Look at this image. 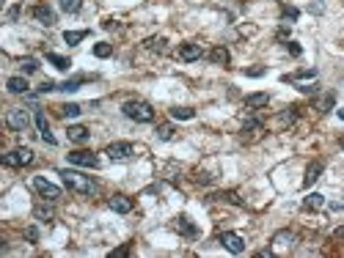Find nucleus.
Segmentation results:
<instances>
[{"instance_id":"obj_3","label":"nucleus","mask_w":344,"mask_h":258,"mask_svg":"<svg viewBox=\"0 0 344 258\" xmlns=\"http://www.w3.org/2000/svg\"><path fill=\"white\" fill-rule=\"evenodd\" d=\"M33 162V151L30 148H14V151L3 154V165L6 168H25Z\"/></svg>"},{"instance_id":"obj_42","label":"nucleus","mask_w":344,"mask_h":258,"mask_svg":"<svg viewBox=\"0 0 344 258\" xmlns=\"http://www.w3.org/2000/svg\"><path fill=\"white\" fill-rule=\"evenodd\" d=\"M245 74H248V77H261V74H264V69H245Z\"/></svg>"},{"instance_id":"obj_13","label":"nucleus","mask_w":344,"mask_h":258,"mask_svg":"<svg viewBox=\"0 0 344 258\" xmlns=\"http://www.w3.org/2000/svg\"><path fill=\"white\" fill-rule=\"evenodd\" d=\"M322 168H325V165L320 162V159H317V162H311L309 168H306V176H303V187L309 190L311 184L317 182V179H320V173H322Z\"/></svg>"},{"instance_id":"obj_43","label":"nucleus","mask_w":344,"mask_h":258,"mask_svg":"<svg viewBox=\"0 0 344 258\" xmlns=\"http://www.w3.org/2000/svg\"><path fill=\"white\" fill-rule=\"evenodd\" d=\"M19 17V6H14L11 11H8V19H17Z\"/></svg>"},{"instance_id":"obj_33","label":"nucleus","mask_w":344,"mask_h":258,"mask_svg":"<svg viewBox=\"0 0 344 258\" xmlns=\"http://www.w3.org/2000/svg\"><path fill=\"white\" fill-rule=\"evenodd\" d=\"M218 198L229 200V203H234V206H243V198H237V193H220Z\"/></svg>"},{"instance_id":"obj_41","label":"nucleus","mask_w":344,"mask_h":258,"mask_svg":"<svg viewBox=\"0 0 344 258\" xmlns=\"http://www.w3.org/2000/svg\"><path fill=\"white\" fill-rule=\"evenodd\" d=\"M259 127H261V124L256 121V118H251V121H245V127H243V129L248 132V129H259Z\"/></svg>"},{"instance_id":"obj_11","label":"nucleus","mask_w":344,"mask_h":258,"mask_svg":"<svg viewBox=\"0 0 344 258\" xmlns=\"http://www.w3.org/2000/svg\"><path fill=\"white\" fill-rule=\"evenodd\" d=\"M204 55V50H201V44H193V41H187V44H182V47H179V58L182 61H198Z\"/></svg>"},{"instance_id":"obj_5","label":"nucleus","mask_w":344,"mask_h":258,"mask_svg":"<svg viewBox=\"0 0 344 258\" xmlns=\"http://www.w3.org/2000/svg\"><path fill=\"white\" fill-rule=\"evenodd\" d=\"M33 187H36V193L42 195V198H47V200H58L61 198V187H55V184L47 182L44 176H33Z\"/></svg>"},{"instance_id":"obj_26","label":"nucleus","mask_w":344,"mask_h":258,"mask_svg":"<svg viewBox=\"0 0 344 258\" xmlns=\"http://www.w3.org/2000/svg\"><path fill=\"white\" fill-rule=\"evenodd\" d=\"M33 214H36V220H44V223H50V220L55 217L50 206H36V209H33Z\"/></svg>"},{"instance_id":"obj_15","label":"nucleus","mask_w":344,"mask_h":258,"mask_svg":"<svg viewBox=\"0 0 344 258\" xmlns=\"http://www.w3.org/2000/svg\"><path fill=\"white\" fill-rule=\"evenodd\" d=\"M33 19L36 22H42V25H53L55 22V14L50 6H36L33 8Z\"/></svg>"},{"instance_id":"obj_10","label":"nucleus","mask_w":344,"mask_h":258,"mask_svg":"<svg viewBox=\"0 0 344 258\" xmlns=\"http://www.w3.org/2000/svg\"><path fill=\"white\" fill-rule=\"evenodd\" d=\"M292 245H295V236H292V231H278L270 250H273V253H286V250H292Z\"/></svg>"},{"instance_id":"obj_27","label":"nucleus","mask_w":344,"mask_h":258,"mask_svg":"<svg viewBox=\"0 0 344 258\" xmlns=\"http://www.w3.org/2000/svg\"><path fill=\"white\" fill-rule=\"evenodd\" d=\"M110 53H113V47L107 44V41H99V44L94 47V55H96V58H110Z\"/></svg>"},{"instance_id":"obj_32","label":"nucleus","mask_w":344,"mask_h":258,"mask_svg":"<svg viewBox=\"0 0 344 258\" xmlns=\"http://www.w3.org/2000/svg\"><path fill=\"white\" fill-rule=\"evenodd\" d=\"M309 77H317V69H303V71H297V74H292L289 80H309Z\"/></svg>"},{"instance_id":"obj_29","label":"nucleus","mask_w":344,"mask_h":258,"mask_svg":"<svg viewBox=\"0 0 344 258\" xmlns=\"http://www.w3.org/2000/svg\"><path fill=\"white\" fill-rule=\"evenodd\" d=\"M157 135H160V140H173V135H176V129H173L171 124H163V127L157 129Z\"/></svg>"},{"instance_id":"obj_14","label":"nucleus","mask_w":344,"mask_h":258,"mask_svg":"<svg viewBox=\"0 0 344 258\" xmlns=\"http://www.w3.org/2000/svg\"><path fill=\"white\" fill-rule=\"evenodd\" d=\"M88 135H91V132L86 127H80V124H75V127L66 129V137H69L72 143H86V140H88Z\"/></svg>"},{"instance_id":"obj_17","label":"nucleus","mask_w":344,"mask_h":258,"mask_svg":"<svg viewBox=\"0 0 344 258\" xmlns=\"http://www.w3.org/2000/svg\"><path fill=\"white\" fill-rule=\"evenodd\" d=\"M209 61L218 64V66H226L229 61H232V55H229V50H226V47H215L212 53H209Z\"/></svg>"},{"instance_id":"obj_21","label":"nucleus","mask_w":344,"mask_h":258,"mask_svg":"<svg viewBox=\"0 0 344 258\" xmlns=\"http://www.w3.org/2000/svg\"><path fill=\"white\" fill-rule=\"evenodd\" d=\"M47 61L55 66V69H61V71H66V69L72 66L69 58H64V55H55V53H47Z\"/></svg>"},{"instance_id":"obj_37","label":"nucleus","mask_w":344,"mask_h":258,"mask_svg":"<svg viewBox=\"0 0 344 258\" xmlns=\"http://www.w3.org/2000/svg\"><path fill=\"white\" fill-rule=\"evenodd\" d=\"M130 253V245H121V247H116V250L110 253V258H121V256H127Z\"/></svg>"},{"instance_id":"obj_12","label":"nucleus","mask_w":344,"mask_h":258,"mask_svg":"<svg viewBox=\"0 0 344 258\" xmlns=\"http://www.w3.org/2000/svg\"><path fill=\"white\" fill-rule=\"evenodd\" d=\"M107 206H110L113 211H119V214H127V211H132V198H127V195H113V198L107 200Z\"/></svg>"},{"instance_id":"obj_8","label":"nucleus","mask_w":344,"mask_h":258,"mask_svg":"<svg viewBox=\"0 0 344 258\" xmlns=\"http://www.w3.org/2000/svg\"><path fill=\"white\" fill-rule=\"evenodd\" d=\"M105 154L113 159V162H121V159H130V157H132V143H124V140H119V143H110Z\"/></svg>"},{"instance_id":"obj_39","label":"nucleus","mask_w":344,"mask_h":258,"mask_svg":"<svg viewBox=\"0 0 344 258\" xmlns=\"http://www.w3.org/2000/svg\"><path fill=\"white\" fill-rule=\"evenodd\" d=\"M286 50H289L292 55H300L303 50H300V44H297V41H286Z\"/></svg>"},{"instance_id":"obj_35","label":"nucleus","mask_w":344,"mask_h":258,"mask_svg":"<svg viewBox=\"0 0 344 258\" xmlns=\"http://www.w3.org/2000/svg\"><path fill=\"white\" fill-rule=\"evenodd\" d=\"M146 44H149V50H160V53L166 50V39H149Z\"/></svg>"},{"instance_id":"obj_16","label":"nucleus","mask_w":344,"mask_h":258,"mask_svg":"<svg viewBox=\"0 0 344 258\" xmlns=\"http://www.w3.org/2000/svg\"><path fill=\"white\" fill-rule=\"evenodd\" d=\"M176 228L182 231V234L187 236V239H196V236H198V228H196L193 223H190V217H179V220H176Z\"/></svg>"},{"instance_id":"obj_38","label":"nucleus","mask_w":344,"mask_h":258,"mask_svg":"<svg viewBox=\"0 0 344 258\" xmlns=\"http://www.w3.org/2000/svg\"><path fill=\"white\" fill-rule=\"evenodd\" d=\"M39 91H42V94H50V91H55V82L53 80H44L42 85H39Z\"/></svg>"},{"instance_id":"obj_40","label":"nucleus","mask_w":344,"mask_h":258,"mask_svg":"<svg viewBox=\"0 0 344 258\" xmlns=\"http://www.w3.org/2000/svg\"><path fill=\"white\" fill-rule=\"evenodd\" d=\"M333 99H336V96H333V94H328L325 99H322V110H331V107H333Z\"/></svg>"},{"instance_id":"obj_7","label":"nucleus","mask_w":344,"mask_h":258,"mask_svg":"<svg viewBox=\"0 0 344 258\" xmlns=\"http://www.w3.org/2000/svg\"><path fill=\"white\" fill-rule=\"evenodd\" d=\"M66 159L72 165H80V168H99V157L94 151H72L66 154Z\"/></svg>"},{"instance_id":"obj_6","label":"nucleus","mask_w":344,"mask_h":258,"mask_svg":"<svg viewBox=\"0 0 344 258\" xmlns=\"http://www.w3.org/2000/svg\"><path fill=\"white\" fill-rule=\"evenodd\" d=\"M218 242L226 247L229 253H234V256H240V253H245V242L240 234H232V231H223V234L218 236Z\"/></svg>"},{"instance_id":"obj_23","label":"nucleus","mask_w":344,"mask_h":258,"mask_svg":"<svg viewBox=\"0 0 344 258\" xmlns=\"http://www.w3.org/2000/svg\"><path fill=\"white\" fill-rule=\"evenodd\" d=\"M86 80H88V77H83V74H80V77H72V80H66L64 85H61V91H66V94H72V91H78V88H80V85H83Z\"/></svg>"},{"instance_id":"obj_1","label":"nucleus","mask_w":344,"mask_h":258,"mask_svg":"<svg viewBox=\"0 0 344 258\" xmlns=\"http://www.w3.org/2000/svg\"><path fill=\"white\" fill-rule=\"evenodd\" d=\"M61 182L66 184L69 190H75V193L80 195H94L96 193V182L91 176H83V173H78V170H61L58 173Z\"/></svg>"},{"instance_id":"obj_31","label":"nucleus","mask_w":344,"mask_h":258,"mask_svg":"<svg viewBox=\"0 0 344 258\" xmlns=\"http://www.w3.org/2000/svg\"><path fill=\"white\" fill-rule=\"evenodd\" d=\"M281 17H284V19H289V22H295V19L300 17V11H297L295 6H284V11H281Z\"/></svg>"},{"instance_id":"obj_18","label":"nucleus","mask_w":344,"mask_h":258,"mask_svg":"<svg viewBox=\"0 0 344 258\" xmlns=\"http://www.w3.org/2000/svg\"><path fill=\"white\" fill-rule=\"evenodd\" d=\"M303 206H306V209H309V211H317V209H322V206H325V195H320V193H311L309 198L303 200Z\"/></svg>"},{"instance_id":"obj_36","label":"nucleus","mask_w":344,"mask_h":258,"mask_svg":"<svg viewBox=\"0 0 344 258\" xmlns=\"http://www.w3.org/2000/svg\"><path fill=\"white\" fill-rule=\"evenodd\" d=\"M295 118H297L295 107H289V110H286V113H281V121H284V124H292V121H295Z\"/></svg>"},{"instance_id":"obj_19","label":"nucleus","mask_w":344,"mask_h":258,"mask_svg":"<svg viewBox=\"0 0 344 258\" xmlns=\"http://www.w3.org/2000/svg\"><path fill=\"white\" fill-rule=\"evenodd\" d=\"M6 88L11 91V94H25V91H28V82H25V77H8Z\"/></svg>"},{"instance_id":"obj_34","label":"nucleus","mask_w":344,"mask_h":258,"mask_svg":"<svg viewBox=\"0 0 344 258\" xmlns=\"http://www.w3.org/2000/svg\"><path fill=\"white\" fill-rule=\"evenodd\" d=\"M25 239H28V242H33V245H36V242H39V228H36V225L25 228Z\"/></svg>"},{"instance_id":"obj_28","label":"nucleus","mask_w":344,"mask_h":258,"mask_svg":"<svg viewBox=\"0 0 344 258\" xmlns=\"http://www.w3.org/2000/svg\"><path fill=\"white\" fill-rule=\"evenodd\" d=\"M19 69H22V74H33V71L39 69V64H36L33 58H22L19 61Z\"/></svg>"},{"instance_id":"obj_24","label":"nucleus","mask_w":344,"mask_h":258,"mask_svg":"<svg viewBox=\"0 0 344 258\" xmlns=\"http://www.w3.org/2000/svg\"><path fill=\"white\" fill-rule=\"evenodd\" d=\"M171 116H173V118H179V121H190V118L196 116V110H193V107H173Z\"/></svg>"},{"instance_id":"obj_25","label":"nucleus","mask_w":344,"mask_h":258,"mask_svg":"<svg viewBox=\"0 0 344 258\" xmlns=\"http://www.w3.org/2000/svg\"><path fill=\"white\" fill-rule=\"evenodd\" d=\"M58 6L64 8L66 14H78L80 6H83V0H58Z\"/></svg>"},{"instance_id":"obj_30","label":"nucleus","mask_w":344,"mask_h":258,"mask_svg":"<svg viewBox=\"0 0 344 258\" xmlns=\"http://www.w3.org/2000/svg\"><path fill=\"white\" fill-rule=\"evenodd\" d=\"M80 113H83V110H80V105H64V107H61V116H64V118H78Z\"/></svg>"},{"instance_id":"obj_20","label":"nucleus","mask_w":344,"mask_h":258,"mask_svg":"<svg viewBox=\"0 0 344 258\" xmlns=\"http://www.w3.org/2000/svg\"><path fill=\"white\" fill-rule=\"evenodd\" d=\"M267 102H270V96H267V94H251V96H245V107H251V110L264 107Z\"/></svg>"},{"instance_id":"obj_44","label":"nucleus","mask_w":344,"mask_h":258,"mask_svg":"<svg viewBox=\"0 0 344 258\" xmlns=\"http://www.w3.org/2000/svg\"><path fill=\"white\" fill-rule=\"evenodd\" d=\"M339 118H342V121H344V107H342V110H339Z\"/></svg>"},{"instance_id":"obj_22","label":"nucleus","mask_w":344,"mask_h":258,"mask_svg":"<svg viewBox=\"0 0 344 258\" xmlns=\"http://www.w3.org/2000/svg\"><path fill=\"white\" fill-rule=\"evenodd\" d=\"M86 36H88V30H66V33H64V41H66V44H80Z\"/></svg>"},{"instance_id":"obj_4","label":"nucleus","mask_w":344,"mask_h":258,"mask_svg":"<svg viewBox=\"0 0 344 258\" xmlns=\"http://www.w3.org/2000/svg\"><path fill=\"white\" fill-rule=\"evenodd\" d=\"M6 124H8V129H14V132H25V129H28V124H30L28 110H22V107H14V110H8L6 113Z\"/></svg>"},{"instance_id":"obj_2","label":"nucleus","mask_w":344,"mask_h":258,"mask_svg":"<svg viewBox=\"0 0 344 258\" xmlns=\"http://www.w3.org/2000/svg\"><path fill=\"white\" fill-rule=\"evenodd\" d=\"M121 113H124L127 118H132V121H138V124H149V121H155V107L149 105V102H141V99L124 102Z\"/></svg>"},{"instance_id":"obj_9","label":"nucleus","mask_w":344,"mask_h":258,"mask_svg":"<svg viewBox=\"0 0 344 258\" xmlns=\"http://www.w3.org/2000/svg\"><path fill=\"white\" fill-rule=\"evenodd\" d=\"M33 121H36V127H39V135H42V140L50 143V146H55V135L50 132V121H47V116H44V110H36Z\"/></svg>"}]
</instances>
